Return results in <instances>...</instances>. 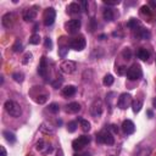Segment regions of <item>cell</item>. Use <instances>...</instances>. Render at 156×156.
Masks as SVG:
<instances>
[{
  "mask_svg": "<svg viewBox=\"0 0 156 156\" xmlns=\"http://www.w3.org/2000/svg\"><path fill=\"white\" fill-rule=\"evenodd\" d=\"M4 107H5L6 112H8L10 116H12V117H20L21 113H22L21 106H20L17 103L12 101V100H8V101L5 103V105H4Z\"/></svg>",
  "mask_w": 156,
  "mask_h": 156,
  "instance_id": "1",
  "label": "cell"
},
{
  "mask_svg": "<svg viewBox=\"0 0 156 156\" xmlns=\"http://www.w3.org/2000/svg\"><path fill=\"white\" fill-rule=\"evenodd\" d=\"M126 76H127V78H128L129 81H138V79H140L142 76H143L142 67H140L138 64H133V65L128 68Z\"/></svg>",
  "mask_w": 156,
  "mask_h": 156,
  "instance_id": "2",
  "label": "cell"
},
{
  "mask_svg": "<svg viewBox=\"0 0 156 156\" xmlns=\"http://www.w3.org/2000/svg\"><path fill=\"white\" fill-rule=\"evenodd\" d=\"M97 142L101 143V144H106V145H113L115 143V138L112 135L111 132L109 131H101L99 134H97Z\"/></svg>",
  "mask_w": 156,
  "mask_h": 156,
  "instance_id": "3",
  "label": "cell"
},
{
  "mask_svg": "<svg viewBox=\"0 0 156 156\" xmlns=\"http://www.w3.org/2000/svg\"><path fill=\"white\" fill-rule=\"evenodd\" d=\"M132 97L128 93H123V94L119 95L118 100H117V106L121 109V110H126L127 107H129L132 105Z\"/></svg>",
  "mask_w": 156,
  "mask_h": 156,
  "instance_id": "4",
  "label": "cell"
},
{
  "mask_svg": "<svg viewBox=\"0 0 156 156\" xmlns=\"http://www.w3.org/2000/svg\"><path fill=\"white\" fill-rule=\"evenodd\" d=\"M77 68V65L75 61H71V60H65L64 62H61L60 65V71L65 75H71L76 71Z\"/></svg>",
  "mask_w": 156,
  "mask_h": 156,
  "instance_id": "5",
  "label": "cell"
},
{
  "mask_svg": "<svg viewBox=\"0 0 156 156\" xmlns=\"http://www.w3.org/2000/svg\"><path fill=\"white\" fill-rule=\"evenodd\" d=\"M70 48L71 49H73V50H76V51H82L84 48H85V39H84V37L83 36H79V37H76V38H73V39H71L70 40Z\"/></svg>",
  "mask_w": 156,
  "mask_h": 156,
  "instance_id": "6",
  "label": "cell"
},
{
  "mask_svg": "<svg viewBox=\"0 0 156 156\" xmlns=\"http://www.w3.org/2000/svg\"><path fill=\"white\" fill-rule=\"evenodd\" d=\"M90 143V137L89 135H81L77 139L73 140L72 146L75 150H82L84 146H87Z\"/></svg>",
  "mask_w": 156,
  "mask_h": 156,
  "instance_id": "7",
  "label": "cell"
},
{
  "mask_svg": "<svg viewBox=\"0 0 156 156\" xmlns=\"http://www.w3.org/2000/svg\"><path fill=\"white\" fill-rule=\"evenodd\" d=\"M81 26H82V22H81V20H78V18L70 20L68 22H66V23H65V28H66V30H67L68 33H71V34H73V33L78 32V29L81 28Z\"/></svg>",
  "mask_w": 156,
  "mask_h": 156,
  "instance_id": "8",
  "label": "cell"
},
{
  "mask_svg": "<svg viewBox=\"0 0 156 156\" xmlns=\"http://www.w3.org/2000/svg\"><path fill=\"white\" fill-rule=\"evenodd\" d=\"M55 18H56V12L53 8H48L45 11H44V16H43V20H44V24L45 26H51L54 22H55Z\"/></svg>",
  "mask_w": 156,
  "mask_h": 156,
  "instance_id": "9",
  "label": "cell"
},
{
  "mask_svg": "<svg viewBox=\"0 0 156 156\" xmlns=\"http://www.w3.org/2000/svg\"><path fill=\"white\" fill-rule=\"evenodd\" d=\"M90 113H91V116H94V117L101 116V113H103V103H101V100L98 99V100H95L94 103L91 104Z\"/></svg>",
  "mask_w": 156,
  "mask_h": 156,
  "instance_id": "10",
  "label": "cell"
},
{
  "mask_svg": "<svg viewBox=\"0 0 156 156\" xmlns=\"http://www.w3.org/2000/svg\"><path fill=\"white\" fill-rule=\"evenodd\" d=\"M122 131L124 134H133L135 132V126H134V123L131 121V119H126V121H123L122 123Z\"/></svg>",
  "mask_w": 156,
  "mask_h": 156,
  "instance_id": "11",
  "label": "cell"
},
{
  "mask_svg": "<svg viewBox=\"0 0 156 156\" xmlns=\"http://www.w3.org/2000/svg\"><path fill=\"white\" fill-rule=\"evenodd\" d=\"M37 9H38L37 6H33V8H29V9H27V10L24 11V14H23V20H24L26 22L33 21V20L37 17V14H38Z\"/></svg>",
  "mask_w": 156,
  "mask_h": 156,
  "instance_id": "12",
  "label": "cell"
},
{
  "mask_svg": "<svg viewBox=\"0 0 156 156\" xmlns=\"http://www.w3.org/2000/svg\"><path fill=\"white\" fill-rule=\"evenodd\" d=\"M48 71H49V66H48V62H46V57L43 56L40 59V64L38 66V73L42 76V77H46L48 76Z\"/></svg>",
  "mask_w": 156,
  "mask_h": 156,
  "instance_id": "13",
  "label": "cell"
},
{
  "mask_svg": "<svg viewBox=\"0 0 156 156\" xmlns=\"http://www.w3.org/2000/svg\"><path fill=\"white\" fill-rule=\"evenodd\" d=\"M36 149H37L38 151L43 152V154H48V152H51V151H53V148H51L50 145H48V143H46L45 140H43V139H40V140L36 144Z\"/></svg>",
  "mask_w": 156,
  "mask_h": 156,
  "instance_id": "14",
  "label": "cell"
},
{
  "mask_svg": "<svg viewBox=\"0 0 156 156\" xmlns=\"http://www.w3.org/2000/svg\"><path fill=\"white\" fill-rule=\"evenodd\" d=\"M15 18H16V17H15V15H14V14H11V12L5 14V15L3 16V20H2L3 26H4V27H6V28H10V27L14 24Z\"/></svg>",
  "mask_w": 156,
  "mask_h": 156,
  "instance_id": "15",
  "label": "cell"
},
{
  "mask_svg": "<svg viewBox=\"0 0 156 156\" xmlns=\"http://www.w3.org/2000/svg\"><path fill=\"white\" fill-rule=\"evenodd\" d=\"M76 94V87L75 85H66L62 88V95L65 98H70L73 97Z\"/></svg>",
  "mask_w": 156,
  "mask_h": 156,
  "instance_id": "16",
  "label": "cell"
},
{
  "mask_svg": "<svg viewBox=\"0 0 156 156\" xmlns=\"http://www.w3.org/2000/svg\"><path fill=\"white\" fill-rule=\"evenodd\" d=\"M135 37H138L139 39H150L151 34H150V32H149L148 29H145V28H139L137 32H135Z\"/></svg>",
  "mask_w": 156,
  "mask_h": 156,
  "instance_id": "17",
  "label": "cell"
},
{
  "mask_svg": "<svg viewBox=\"0 0 156 156\" xmlns=\"http://www.w3.org/2000/svg\"><path fill=\"white\" fill-rule=\"evenodd\" d=\"M66 111L68 113H77V112L81 111V105L78 103H76V101L75 103H71V104H68L66 106Z\"/></svg>",
  "mask_w": 156,
  "mask_h": 156,
  "instance_id": "18",
  "label": "cell"
},
{
  "mask_svg": "<svg viewBox=\"0 0 156 156\" xmlns=\"http://www.w3.org/2000/svg\"><path fill=\"white\" fill-rule=\"evenodd\" d=\"M81 10H82V8L77 3H71L67 6V12L68 14H78V12H81Z\"/></svg>",
  "mask_w": 156,
  "mask_h": 156,
  "instance_id": "19",
  "label": "cell"
},
{
  "mask_svg": "<svg viewBox=\"0 0 156 156\" xmlns=\"http://www.w3.org/2000/svg\"><path fill=\"white\" fill-rule=\"evenodd\" d=\"M138 57H139L140 60H143V61H148L149 57H150V54H149V51H148L146 49L140 48V49L138 50Z\"/></svg>",
  "mask_w": 156,
  "mask_h": 156,
  "instance_id": "20",
  "label": "cell"
},
{
  "mask_svg": "<svg viewBox=\"0 0 156 156\" xmlns=\"http://www.w3.org/2000/svg\"><path fill=\"white\" fill-rule=\"evenodd\" d=\"M131 106H132L133 112H134V113H138V112L142 110V107H143V101H142V100H133Z\"/></svg>",
  "mask_w": 156,
  "mask_h": 156,
  "instance_id": "21",
  "label": "cell"
},
{
  "mask_svg": "<svg viewBox=\"0 0 156 156\" xmlns=\"http://www.w3.org/2000/svg\"><path fill=\"white\" fill-rule=\"evenodd\" d=\"M3 135L5 137V139L9 142V143H11V144H14L15 142H16V137H15V134L14 133H11V132H9V131H4L3 132Z\"/></svg>",
  "mask_w": 156,
  "mask_h": 156,
  "instance_id": "22",
  "label": "cell"
},
{
  "mask_svg": "<svg viewBox=\"0 0 156 156\" xmlns=\"http://www.w3.org/2000/svg\"><path fill=\"white\" fill-rule=\"evenodd\" d=\"M79 123H81V128H82L83 132H89L90 131V123L87 119L79 118Z\"/></svg>",
  "mask_w": 156,
  "mask_h": 156,
  "instance_id": "23",
  "label": "cell"
},
{
  "mask_svg": "<svg viewBox=\"0 0 156 156\" xmlns=\"http://www.w3.org/2000/svg\"><path fill=\"white\" fill-rule=\"evenodd\" d=\"M103 16H104V20H105V21H109V22H110V21L113 20V11H112L111 9H105Z\"/></svg>",
  "mask_w": 156,
  "mask_h": 156,
  "instance_id": "24",
  "label": "cell"
},
{
  "mask_svg": "<svg viewBox=\"0 0 156 156\" xmlns=\"http://www.w3.org/2000/svg\"><path fill=\"white\" fill-rule=\"evenodd\" d=\"M113 77H112V75H106L105 77H104V79H103V83H104V85H106V87H110V85H112L113 84Z\"/></svg>",
  "mask_w": 156,
  "mask_h": 156,
  "instance_id": "25",
  "label": "cell"
},
{
  "mask_svg": "<svg viewBox=\"0 0 156 156\" xmlns=\"http://www.w3.org/2000/svg\"><path fill=\"white\" fill-rule=\"evenodd\" d=\"M12 78H14V81H15V82H17V83H22V82L24 81V75H23V73H21V72H15V73L12 75Z\"/></svg>",
  "mask_w": 156,
  "mask_h": 156,
  "instance_id": "26",
  "label": "cell"
},
{
  "mask_svg": "<svg viewBox=\"0 0 156 156\" xmlns=\"http://www.w3.org/2000/svg\"><path fill=\"white\" fill-rule=\"evenodd\" d=\"M40 43V36L39 34H33L32 37L29 38V44L32 45H38Z\"/></svg>",
  "mask_w": 156,
  "mask_h": 156,
  "instance_id": "27",
  "label": "cell"
},
{
  "mask_svg": "<svg viewBox=\"0 0 156 156\" xmlns=\"http://www.w3.org/2000/svg\"><path fill=\"white\" fill-rule=\"evenodd\" d=\"M48 94H39V95H37L36 97V101L38 103V104H45L46 103V100H48Z\"/></svg>",
  "mask_w": 156,
  "mask_h": 156,
  "instance_id": "28",
  "label": "cell"
},
{
  "mask_svg": "<svg viewBox=\"0 0 156 156\" xmlns=\"http://www.w3.org/2000/svg\"><path fill=\"white\" fill-rule=\"evenodd\" d=\"M76 129H77V122H76V121L68 122V124H67V131H68L70 133H73V132H76Z\"/></svg>",
  "mask_w": 156,
  "mask_h": 156,
  "instance_id": "29",
  "label": "cell"
},
{
  "mask_svg": "<svg viewBox=\"0 0 156 156\" xmlns=\"http://www.w3.org/2000/svg\"><path fill=\"white\" fill-rule=\"evenodd\" d=\"M45 127H46V124H45V123H43V124H42V127H40V131H42L43 133H46V134H49V133H50V134H51V133H54V132H55V129H54L51 126H49L48 128H45Z\"/></svg>",
  "mask_w": 156,
  "mask_h": 156,
  "instance_id": "30",
  "label": "cell"
},
{
  "mask_svg": "<svg viewBox=\"0 0 156 156\" xmlns=\"http://www.w3.org/2000/svg\"><path fill=\"white\" fill-rule=\"evenodd\" d=\"M140 12H142L143 15H146V16H151V14H152L151 9H150L148 5H144V6H142V8H140Z\"/></svg>",
  "mask_w": 156,
  "mask_h": 156,
  "instance_id": "31",
  "label": "cell"
},
{
  "mask_svg": "<svg viewBox=\"0 0 156 156\" xmlns=\"http://www.w3.org/2000/svg\"><path fill=\"white\" fill-rule=\"evenodd\" d=\"M49 111H50V112H53V113H57V112L60 111V106H59V104H56V103L50 104V105H49Z\"/></svg>",
  "mask_w": 156,
  "mask_h": 156,
  "instance_id": "32",
  "label": "cell"
},
{
  "mask_svg": "<svg viewBox=\"0 0 156 156\" xmlns=\"http://www.w3.org/2000/svg\"><path fill=\"white\" fill-rule=\"evenodd\" d=\"M67 53H68V48H66V46H61V48L59 49V56L62 57V59L66 57Z\"/></svg>",
  "mask_w": 156,
  "mask_h": 156,
  "instance_id": "33",
  "label": "cell"
},
{
  "mask_svg": "<svg viewBox=\"0 0 156 156\" xmlns=\"http://www.w3.org/2000/svg\"><path fill=\"white\" fill-rule=\"evenodd\" d=\"M138 24H139V22H138V20H137V18H131V20H129V22L127 23V26H128L129 28H133V29H137Z\"/></svg>",
  "mask_w": 156,
  "mask_h": 156,
  "instance_id": "34",
  "label": "cell"
},
{
  "mask_svg": "<svg viewBox=\"0 0 156 156\" xmlns=\"http://www.w3.org/2000/svg\"><path fill=\"white\" fill-rule=\"evenodd\" d=\"M122 55H123V57L126 59V60H129V59H131V56H132V51H131V49H129V48L123 49Z\"/></svg>",
  "mask_w": 156,
  "mask_h": 156,
  "instance_id": "35",
  "label": "cell"
},
{
  "mask_svg": "<svg viewBox=\"0 0 156 156\" xmlns=\"http://www.w3.org/2000/svg\"><path fill=\"white\" fill-rule=\"evenodd\" d=\"M12 50L15 51V53H20V51H22V43L20 42V40H16V43L14 44V46H12Z\"/></svg>",
  "mask_w": 156,
  "mask_h": 156,
  "instance_id": "36",
  "label": "cell"
},
{
  "mask_svg": "<svg viewBox=\"0 0 156 156\" xmlns=\"http://www.w3.org/2000/svg\"><path fill=\"white\" fill-rule=\"evenodd\" d=\"M127 67L126 66H119L118 68H116V72L118 76H123V75H127Z\"/></svg>",
  "mask_w": 156,
  "mask_h": 156,
  "instance_id": "37",
  "label": "cell"
},
{
  "mask_svg": "<svg viewBox=\"0 0 156 156\" xmlns=\"http://www.w3.org/2000/svg\"><path fill=\"white\" fill-rule=\"evenodd\" d=\"M149 155H150V149H146V148L140 149L137 152V156H149Z\"/></svg>",
  "mask_w": 156,
  "mask_h": 156,
  "instance_id": "38",
  "label": "cell"
},
{
  "mask_svg": "<svg viewBox=\"0 0 156 156\" xmlns=\"http://www.w3.org/2000/svg\"><path fill=\"white\" fill-rule=\"evenodd\" d=\"M30 59H32V54H30V53H26V54H24V56H23V60H22V64L27 65Z\"/></svg>",
  "mask_w": 156,
  "mask_h": 156,
  "instance_id": "39",
  "label": "cell"
},
{
  "mask_svg": "<svg viewBox=\"0 0 156 156\" xmlns=\"http://www.w3.org/2000/svg\"><path fill=\"white\" fill-rule=\"evenodd\" d=\"M121 2L119 0H104V4H106V5H111V6H113V5H118Z\"/></svg>",
  "mask_w": 156,
  "mask_h": 156,
  "instance_id": "40",
  "label": "cell"
},
{
  "mask_svg": "<svg viewBox=\"0 0 156 156\" xmlns=\"http://www.w3.org/2000/svg\"><path fill=\"white\" fill-rule=\"evenodd\" d=\"M44 45H45V48H51V45H53V43H51V39L49 38V37H46L45 39H44Z\"/></svg>",
  "mask_w": 156,
  "mask_h": 156,
  "instance_id": "41",
  "label": "cell"
},
{
  "mask_svg": "<svg viewBox=\"0 0 156 156\" xmlns=\"http://www.w3.org/2000/svg\"><path fill=\"white\" fill-rule=\"evenodd\" d=\"M61 83H62V79H56L55 82H53V87H54L55 89H57V88L61 85Z\"/></svg>",
  "mask_w": 156,
  "mask_h": 156,
  "instance_id": "42",
  "label": "cell"
},
{
  "mask_svg": "<svg viewBox=\"0 0 156 156\" xmlns=\"http://www.w3.org/2000/svg\"><path fill=\"white\" fill-rule=\"evenodd\" d=\"M81 5H82V10H84V11L88 10V3H87V2H82Z\"/></svg>",
  "mask_w": 156,
  "mask_h": 156,
  "instance_id": "43",
  "label": "cell"
},
{
  "mask_svg": "<svg viewBox=\"0 0 156 156\" xmlns=\"http://www.w3.org/2000/svg\"><path fill=\"white\" fill-rule=\"evenodd\" d=\"M111 131L113 133H118V127L116 126V124H111Z\"/></svg>",
  "mask_w": 156,
  "mask_h": 156,
  "instance_id": "44",
  "label": "cell"
},
{
  "mask_svg": "<svg viewBox=\"0 0 156 156\" xmlns=\"http://www.w3.org/2000/svg\"><path fill=\"white\" fill-rule=\"evenodd\" d=\"M0 151H2V156H8L6 150H5V148H4V146H0Z\"/></svg>",
  "mask_w": 156,
  "mask_h": 156,
  "instance_id": "45",
  "label": "cell"
},
{
  "mask_svg": "<svg viewBox=\"0 0 156 156\" xmlns=\"http://www.w3.org/2000/svg\"><path fill=\"white\" fill-rule=\"evenodd\" d=\"M56 156H65V155H64V151H62V149H59V150H57Z\"/></svg>",
  "mask_w": 156,
  "mask_h": 156,
  "instance_id": "46",
  "label": "cell"
},
{
  "mask_svg": "<svg viewBox=\"0 0 156 156\" xmlns=\"http://www.w3.org/2000/svg\"><path fill=\"white\" fill-rule=\"evenodd\" d=\"M146 113H148V116H149L150 118L152 117V111H151V110H148V112H146Z\"/></svg>",
  "mask_w": 156,
  "mask_h": 156,
  "instance_id": "47",
  "label": "cell"
},
{
  "mask_svg": "<svg viewBox=\"0 0 156 156\" xmlns=\"http://www.w3.org/2000/svg\"><path fill=\"white\" fill-rule=\"evenodd\" d=\"M152 106L156 109V98H154V100H152Z\"/></svg>",
  "mask_w": 156,
  "mask_h": 156,
  "instance_id": "48",
  "label": "cell"
},
{
  "mask_svg": "<svg viewBox=\"0 0 156 156\" xmlns=\"http://www.w3.org/2000/svg\"><path fill=\"white\" fill-rule=\"evenodd\" d=\"M82 156H90V154H89V152H84Z\"/></svg>",
  "mask_w": 156,
  "mask_h": 156,
  "instance_id": "49",
  "label": "cell"
},
{
  "mask_svg": "<svg viewBox=\"0 0 156 156\" xmlns=\"http://www.w3.org/2000/svg\"><path fill=\"white\" fill-rule=\"evenodd\" d=\"M73 156H81V155H78V154H76V155H73Z\"/></svg>",
  "mask_w": 156,
  "mask_h": 156,
  "instance_id": "50",
  "label": "cell"
},
{
  "mask_svg": "<svg viewBox=\"0 0 156 156\" xmlns=\"http://www.w3.org/2000/svg\"><path fill=\"white\" fill-rule=\"evenodd\" d=\"M155 61H156V55H155Z\"/></svg>",
  "mask_w": 156,
  "mask_h": 156,
  "instance_id": "51",
  "label": "cell"
}]
</instances>
